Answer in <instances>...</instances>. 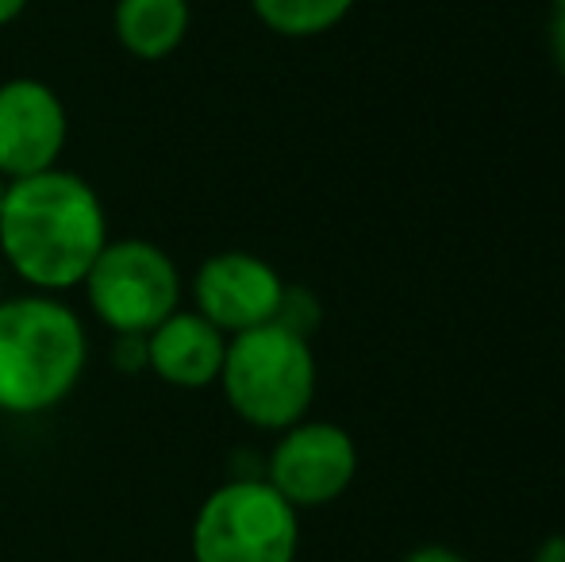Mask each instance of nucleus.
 <instances>
[{
  "label": "nucleus",
  "instance_id": "nucleus-6",
  "mask_svg": "<svg viewBox=\"0 0 565 562\" xmlns=\"http://www.w3.org/2000/svg\"><path fill=\"white\" fill-rule=\"evenodd\" d=\"M358 474V447L347 427L328 421H300L285 427L269 450L266 481L292 509H323L339 501Z\"/></svg>",
  "mask_w": 565,
  "mask_h": 562
},
{
  "label": "nucleus",
  "instance_id": "nucleus-3",
  "mask_svg": "<svg viewBox=\"0 0 565 562\" xmlns=\"http://www.w3.org/2000/svg\"><path fill=\"white\" fill-rule=\"evenodd\" d=\"M220 385L231 413L262 432H285L308 416L316 397V354L308 336L281 320L227 336Z\"/></svg>",
  "mask_w": 565,
  "mask_h": 562
},
{
  "label": "nucleus",
  "instance_id": "nucleus-10",
  "mask_svg": "<svg viewBox=\"0 0 565 562\" xmlns=\"http://www.w3.org/2000/svg\"><path fill=\"white\" fill-rule=\"evenodd\" d=\"M193 8L189 0H116L113 31L131 59L162 62L185 43Z\"/></svg>",
  "mask_w": 565,
  "mask_h": 562
},
{
  "label": "nucleus",
  "instance_id": "nucleus-14",
  "mask_svg": "<svg viewBox=\"0 0 565 562\" xmlns=\"http://www.w3.org/2000/svg\"><path fill=\"white\" fill-rule=\"evenodd\" d=\"M404 562H466L458 555V551H450V548H439V543H431V548H416Z\"/></svg>",
  "mask_w": 565,
  "mask_h": 562
},
{
  "label": "nucleus",
  "instance_id": "nucleus-7",
  "mask_svg": "<svg viewBox=\"0 0 565 562\" xmlns=\"http://www.w3.org/2000/svg\"><path fill=\"white\" fill-rule=\"evenodd\" d=\"M285 300V282L266 258L250 251H220L193 274V305L224 336L274 324Z\"/></svg>",
  "mask_w": 565,
  "mask_h": 562
},
{
  "label": "nucleus",
  "instance_id": "nucleus-16",
  "mask_svg": "<svg viewBox=\"0 0 565 562\" xmlns=\"http://www.w3.org/2000/svg\"><path fill=\"white\" fill-rule=\"evenodd\" d=\"M28 0H0V28H8L12 20H20Z\"/></svg>",
  "mask_w": 565,
  "mask_h": 562
},
{
  "label": "nucleus",
  "instance_id": "nucleus-8",
  "mask_svg": "<svg viewBox=\"0 0 565 562\" xmlns=\"http://www.w3.org/2000/svg\"><path fill=\"white\" fill-rule=\"evenodd\" d=\"M70 116L62 97L35 77L0 85V178H31L54 170L66 150Z\"/></svg>",
  "mask_w": 565,
  "mask_h": 562
},
{
  "label": "nucleus",
  "instance_id": "nucleus-12",
  "mask_svg": "<svg viewBox=\"0 0 565 562\" xmlns=\"http://www.w3.org/2000/svg\"><path fill=\"white\" fill-rule=\"evenodd\" d=\"M113 362L119 370H127V374L147 370V336H116Z\"/></svg>",
  "mask_w": 565,
  "mask_h": 562
},
{
  "label": "nucleus",
  "instance_id": "nucleus-11",
  "mask_svg": "<svg viewBox=\"0 0 565 562\" xmlns=\"http://www.w3.org/2000/svg\"><path fill=\"white\" fill-rule=\"evenodd\" d=\"M250 8L274 35L312 39L339 28L354 0H250Z\"/></svg>",
  "mask_w": 565,
  "mask_h": 562
},
{
  "label": "nucleus",
  "instance_id": "nucleus-15",
  "mask_svg": "<svg viewBox=\"0 0 565 562\" xmlns=\"http://www.w3.org/2000/svg\"><path fill=\"white\" fill-rule=\"evenodd\" d=\"M535 562H565V536H551V540L539 543Z\"/></svg>",
  "mask_w": 565,
  "mask_h": 562
},
{
  "label": "nucleus",
  "instance_id": "nucleus-13",
  "mask_svg": "<svg viewBox=\"0 0 565 562\" xmlns=\"http://www.w3.org/2000/svg\"><path fill=\"white\" fill-rule=\"evenodd\" d=\"M551 54H554V66L565 77V12H554L551 23Z\"/></svg>",
  "mask_w": 565,
  "mask_h": 562
},
{
  "label": "nucleus",
  "instance_id": "nucleus-2",
  "mask_svg": "<svg viewBox=\"0 0 565 562\" xmlns=\"http://www.w3.org/2000/svg\"><path fill=\"white\" fill-rule=\"evenodd\" d=\"M89 362L82 316L54 293L0 300V413L43 416L77 390Z\"/></svg>",
  "mask_w": 565,
  "mask_h": 562
},
{
  "label": "nucleus",
  "instance_id": "nucleus-17",
  "mask_svg": "<svg viewBox=\"0 0 565 562\" xmlns=\"http://www.w3.org/2000/svg\"><path fill=\"white\" fill-rule=\"evenodd\" d=\"M554 4V12H565V0H551Z\"/></svg>",
  "mask_w": 565,
  "mask_h": 562
},
{
  "label": "nucleus",
  "instance_id": "nucleus-4",
  "mask_svg": "<svg viewBox=\"0 0 565 562\" xmlns=\"http://www.w3.org/2000/svg\"><path fill=\"white\" fill-rule=\"evenodd\" d=\"M189 548L193 562H297V509L266 478H235L204 497Z\"/></svg>",
  "mask_w": 565,
  "mask_h": 562
},
{
  "label": "nucleus",
  "instance_id": "nucleus-1",
  "mask_svg": "<svg viewBox=\"0 0 565 562\" xmlns=\"http://www.w3.org/2000/svg\"><path fill=\"white\" fill-rule=\"evenodd\" d=\"M105 243V204L85 178L54 166L8 181L0 204V251L31 293L58 297L82 285Z\"/></svg>",
  "mask_w": 565,
  "mask_h": 562
},
{
  "label": "nucleus",
  "instance_id": "nucleus-18",
  "mask_svg": "<svg viewBox=\"0 0 565 562\" xmlns=\"http://www.w3.org/2000/svg\"><path fill=\"white\" fill-rule=\"evenodd\" d=\"M4 189H8V181H4V178H0V204H4Z\"/></svg>",
  "mask_w": 565,
  "mask_h": 562
},
{
  "label": "nucleus",
  "instance_id": "nucleus-5",
  "mask_svg": "<svg viewBox=\"0 0 565 562\" xmlns=\"http://www.w3.org/2000/svg\"><path fill=\"white\" fill-rule=\"evenodd\" d=\"M85 297L116 336H147L181 308V271L150 240H108L85 274Z\"/></svg>",
  "mask_w": 565,
  "mask_h": 562
},
{
  "label": "nucleus",
  "instance_id": "nucleus-9",
  "mask_svg": "<svg viewBox=\"0 0 565 562\" xmlns=\"http://www.w3.org/2000/svg\"><path fill=\"white\" fill-rule=\"evenodd\" d=\"M227 336L201 312L178 308L154 331H147V370L173 390H204L220 382Z\"/></svg>",
  "mask_w": 565,
  "mask_h": 562
}]
</instances>
